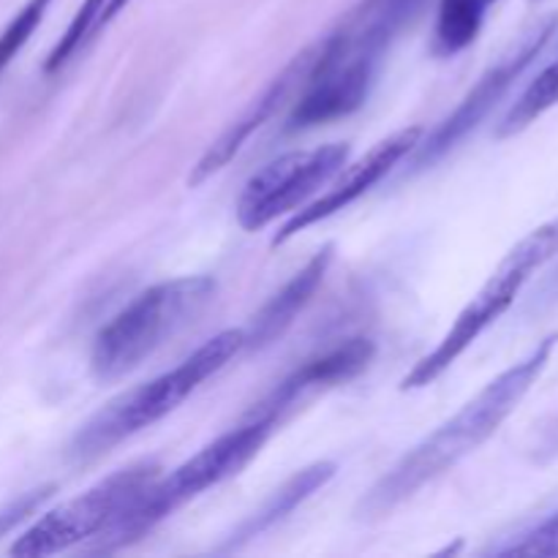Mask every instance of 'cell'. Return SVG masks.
<instances>
[{
  "label": "cell",
  "mask_w": 558,
  "mask_h": 558,
  "mask_svg": "<svg viewBox=\"0 0 558 558\" xmlns=\"http://www.w3.org/2000/svg\"><path fill=\"white\" fill-rule=\"evenodd\" d=\"M501 556H537V558H558V512L534 526L532 532L523 534L512 545L499 550Z\"/></svg>",
  "instance_id": "19"
},
{
  "label": "cell",
  "mask_w": 558,
  "mask_h": 558,
  "mask_svg": "<svg viewBox=\"0 0 558 558\" xmlns=\"http://www.w3.org/2000/svg\"><path fill=\"white\" fill-rule=\"evenodd\" d=\"M330 259L332 248L319 251L303 270L294 272L292 281L283 283L281 292H276L265 305H262V311L254 316L248 330H245V347H267V343L278 341V338L292 327V322L298 319L300 311L308 305V300L314 298L319 283L325 281Z\"/></svg>",
  "instance_id": "13"
},
{
  "label": "cell",
  "mask_w": 558,
  "mask_h": 558,
  "mask_svg": "<svg viewBox=\"0 0 558 558\" xmlns=\"http://www.w3.org/2000/svg\"><path fill=\"white\" fill-rule=\"evenodd\" d=\"M558 256V218L543 223L534 232H529L526 238L518 240L510 251H507L505 259L499 262V267L494 270V276L483 283L477 294L466 303V308L458 314V319L452 322L450 330L445 332L439 343L403 376L401 390H423V387L434 385L445 371L452 368V363H458L463 352L488 330L494 322H499L507 311L512 308V303L518 300L521 289L526 287L529 278L539 270V267L548 265L550 259Z\"/></svg>",
  "instance_id": "6"
},
{
  "label": "cell",
  "mask_w": 558,
  "mask_h": 558,
  "mask_svg": "<svg viewBox=\"0 0 558 558\" xmlns=\"http://www.w3.org/2000/svg\"><path fill=\"white\" fill-rule=\"evenodd\" d=\"M243 349L245 330H223L213 336L172 371L109 401L90 423L82 425L71 445V456L82 458V461L98 458L140 430L161 423L174 409L183 407L207 379L227 368Z\"/></svg>",
  "instance_id": "4"
},
{
  "label": "cell",
  "mask_w": 558,
  "mask_h": 558,
  "mask_svg": "<svg viewBox=\"0 0 558 558\" xmlns=\"http://www.w3.org/2000/svg\"><path fill=\"white\" fill-rule=\"evenodd\" d=\"M371 360H374V343L368 338H352L330 352L305 360L251 414H265L281 423L298 403L363 374Z\"/></svg>",
  "instance_id": "12"
},
{
  "label": "cell",
  "mask_w": 558,
  "mask_h": 558,
  "mask_svg": "<svg viewBox=\"0 0 558 558\" xmlns=\"http://www.w3.org/2000/svg\"><path fill=\"white\" fill-rule=\"evenodd\" d=\"M423 0H360L341 25L316 41V58L289 129L332 123L360 109L374 87L387 49L417 16Z\"/></svg>",
  "instance_id": "2"
},
{
  "label": "cell",
  "mask_w": 558,
  "mask_h": 558,
  "mask_svg": "<svg viewBox=\"0 0 558 558\" xmlns=\"http://www.w3.org/2000/svg\"><path fill=\"white\" fill-rule=\"evenodd\" d=\"M347 142L292 150L262 167L245 183L234 216L245 232H259L287 213H298L349 163Z\"/></svg>",
  "instance_id": "8"
},
{
  "label": "cell",
  "mask_w": 558,
  "mask_h": 558,
  "mask_svg": "<svg viewBox=\"0 0 558 558\" xmlns=\"http://www.w3.org/2000/svg\"><path fill=\"white\" fill-rule=\"evenodd\" d=\"M278 425H281L278 420L265 417V414H248L238 428L221 434L189 461L174 466L172 474L167 477L158 474L150 488L131 505V510L107 534L98 537L101 550H118L136 543L196 496L243 472L259 456Z\"/></svg>",
  "instance_id": "3"
},
{
  "label": "cell",
  "mask_w": 558,
  "mask_h": 558,
  "mask_svg": "<svg viewBox=\"0 0 558 558\" xmlns=\"http://www.w3.org/2000/svg\"><path fill=\"white\" fill-rule=\"evenodd\" d=\"M558 343V332L539 341L532 352L507 371H501L496 379H490L472 401L463 403L450 420L430 430L423 441L412 447L360 505V515L376 521V518L390 515L392 510L412 499L414 494L430 485L434 480L445 477L447 472L458 466L463 458L477 452L501 425L510 420V414L521 407L523 398L532 392L543 371L548 368L554 349Z\"/></svg>",
  "instance_id": "1"
},
{
  "label": "cell",
  "mask_w": 558,
  "mask_h": 558,
  "mask_svg": "<svg viewBox=\"0 0 558 558\" xmlns=\"http://www.w3.org/2000/svg\"><path fill=\"white\" fill-rule=\"evenodd\" d=\"M44 499H47V490H36V494H27L25 499H20V501H16V505L11 507V510L0 512V534H3V532H9V529L14 526V523H20L22 518H27V515H31V512L36 510V507L41 505Z\"/></svg>",
  "instance_id": "21"
},
{
  "label": "cell",
  "mask_w": 558,
  "mask_h": 558,
  "mask_svg": "<svg viewBox=\"0 0 558 558\" xmlns=\"http://www.w3.org/2000/svg\"><path fill=\"white\" fill-rule=\"evenodd\" d=\"M314 58H316V44L314 47L303 49V52H300L298 58H294L292 63H289L287 69H283L281 74H278L276 80H272L270 85H267L265 90H262L259 96H256L243 112H240V118L232 120V125H229V129L223 131L210 147H207L205 156H202L199 161H196V167L191 169L189 185H202L205 180H210L213 174L221 172V169L227 167V163L232 161L245 145H248L251 136H254L262 125L270 123L272 114H276L278 109L294 96V93L303 90L311 65H314Z\"/></svg>",
  "instance_id": "11"
},
{
  "label": "cell",
  "mask_w": 558,
  "mask_h": 558,
  "mask_svg": "<svg viewBox=\"0 0 558 558\" xmlns=\"http://www.w3.org/2000/svg\"><path fill=\"white\" fill-rule=\"evenodd\" d=\"M49 3L52 0H27L20 9V14L5 25V31L0 33V71L16 58L22 47L31 41V36L36 33V27L41 25L44 14H47Z\"/></svg>",
  "instance_id": "18"
},
{
  "label": "cell",
  "mask_w": 558,
  "mask_h": 558,
  "mask_svg": "<svg viewBox=\"0 0 558 558\" xmlns=\"http://www.w3.org/2000/svg\"><path fill=\"white\" fill-rule=\"evenodd\" d=\"M558 31V14L545 16L529 33H523L488 71L477 80V85L463 96V101L452 109V114H447L439 123V129L423 140L417 145V158L420 163H428L441 158L445 153H450L452 147L461 140H466L490 112H494L496 104L507 96L512 85L518 82V76L539 58L545 47L550 44V38Z\"/></svg>",
  "instance_id": "9"
},
{
  "label": "cell",
  "mask_w": 558,
  "mask_h": 558,
  "mask_svg": "<svg viewBox=\"0 0 558 558\" xmlns=\"http://www.w3.org/2000/svg\"><path fill=\"white\" fill-rule=\"evenodd\" d=\"M425 129L423 125H412V129H401L396 134H390L387 140H381L379 145L371 147L360 161L347 163L330 183L325 185V194H319L316 199H311L308 205L300 207L292 218L281 227V232L276 234L272 243L281 245L287 240L298 238L300 232H305L314 223L325 221V218L336 216V213L347 210L352 202H357L360 196L368 194L376 183L387 178L409 153L417 150V145L423 142Z\"/></svg>",
  "instance_id": "10"
},
{
  "label": "cell",
  "mask_w": 558,
  "mask_h": 558,
  "mask_svg": "<svg viewBox=\"0 0 558 558\" xmlns=\"http://www.w3.org/2000/svg\"><path fill=\"white\" fill-rule=\"evenodd\" d=\"M332 477H336V463L330 461H316L311 463V466L300 469V472L294 474V477H289L281 488L272 490L270 499H267L254 515H248L240 523L238 532L229 537V548H240V545L248 543V539H256L259 534L276 529L278 523L287 521L300 505H305L311 496L319 494Z\"/></svg>",
  "instance_id": "14"
},
{
  "label": "cell",
  "mask_w": 558,
  "mask_h": 558,
  "mask_svg": "<svg viewBox=\"0 0 558 558\" xmlns=\"http://www.w3.org/2000/svg\"><path fill=\"white\" fill-rule=\"evenodd\" d=\"M490 0H439L436 20V52L450 58L472 47L483 31L485 9Z\"/></svg>",
  "instance_id": "15"
},
{
  "label": "cell",
  "mask_w": 558,
  "mask_h": 558,
  "mask_svg": "<svg viewBox=\"0 0 558 558\" xmlns=\"http://www.w3.org/2000/svg\"><path fill=\"white\" fill-rule=\"evenodd\" d=\"M532 458L537 463H548L558 458V414H554V417L537 430V439H534L532 445Z\"/></svg>",
  "instance_id": "20"
},
{
  "label": "cell",
  "mask_w": 558,
  "mask_h": 558,
  "mask_svg": "<svg viewBox=\"0 0 558 558\" xmlns=\"http://www.w3.org/2000/svg\"><path fill=\"white\" fill-rule=\"evenodd\" d=\"M490 3H494V0H490Z\"/></svg>",
  "instance_id": "22"
},
{
  "label": "cell",
  "mask_w": 558,
  "mask_h": 558,
  "mask_svg": "<svg viewBox=\"0 0 558 558\" xmlns=\"http://www.w3.org/2000/svg\"><path fill=\"white\" fill-rule=\"evenodd\" d=\"M158 472L161 469L156 463L142 461L98 480L93 488H87L76 499H69L65 505L44 512L22 537H16L9 554L20 558L54 556L76 548L85 539L101 537L150 488Z\"/></svg>",
  "instance_id": "7"
},
{
  "label": "cell",
  "mask_w": 558,
  "mask_h": 558,
  "mask_svg": "<svg viewBox=\"0 0 558 558\" xmlns=\"http://www.w3.org/2000/svg\"><path fill=\"white\" fill-rule=\"evenodd\" d=\"M107 5L109 0H85V3L80 5V11L74 14L71 25L65 27V33L60 36V41L54 44L52 52H49L47 63H44V71H47V74H54V71L63 69L90 38H96L98 33L104 31Z\"/></svg>",
  "instance_id": "17"
},
{
  "label": "cell",
  "mask_w": 558,
  "mask_h": 558,
  "mask_svg": "<svg viewBox=\"0 0 558 558\" xmlns=\"http://www.w3.org/2000/svg\"><path fill=\"white\" fill-rule=\"evenodd\" d=\"M216 294L210 276H183L161 281L136 294L96 336L90 371L98 381L129 376L185 330Z\"/></svg>",
  "instance_id": "5"
},
{
  "label": "cell",
  "mask_w": 558,
  "mask_h": 558,
  "mask_svg": "<svg viewBox=\"0 0 558 558\" xmlns=\"http://www.w3.org/2000/svg\"><path fill=\"white\" fill-rule=\"evenodd\" d=\"M554 107H558V60H554V63L523 90V96L512 104V109L507 112V118L501 120L496 136H499V140H507V136L521 134V131H526L534 120L543 118V114Z\"/></svg>",
  "instance_id": "16"
}]
</instances>
